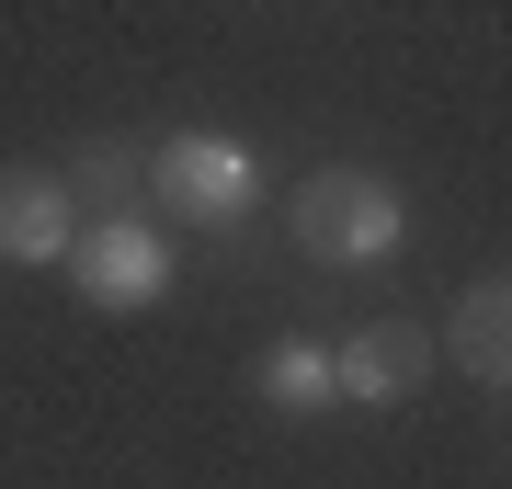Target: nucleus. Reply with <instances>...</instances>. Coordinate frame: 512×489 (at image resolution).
Here are the masks:
<instances>
[{"instance_id":"20e7f679","label":"nucleus","mask_w":512,"mask_h":489,"mask_svg":"<svg viewBox=\"0 0 512 489\" xmlns=\"http://www.w3.org/2000/svg\"><path fill=\"white\" fill-rule=\"evenodd\" d=\"M421 376H433V342L410 319H365L353 342H330V399H353V410H399Z\"/></svg>"},{"instance_id":"f03ea898","label":"nucleus","mask_w":512,"mask_h":489,"mask_svg":"<svg viewBox=\"0 0 512 489\" xmlns=\"http://www.w3.org/2000/svg\"><path fill=\"white\" fill-rule=\"evenodd\" d=\"M296 239H308L319 262H387L410 251V194L376 171H308V194H296Z\"/></svg>"},{"instance_id":"f257e3e1","label":"nucleus","mask_w":512,"mask_h":489,"mask_svg":"<svg viewBox=\"0 0 512 489\" xmlns=\"http://www.w3.org/2000/svg\"><path fill=\"white\" fill-rule=\"evenodd\" d=\"M148 194H160L183 228H239V217L262 205V148H251V137L194 126V137L148 148Z\"/></svg>"},{"instance_id":"0eeeda50","label":"nucleus","mask_w":512,"mask_h":489,"mask_svg":"<svg viewBox=\"0 0 512 489\" xmlns=\"http://www.w3.org/2000/svg\"><path fill=\"white\" fill-rule=\"evenodd\" d=\"M251 387L274 410H330V342H274V353L251 364Z\"/></svg>"},{"instance_id":"6e6552de","label":"nucleus","mask_w":512,"mask_h":489,"mask_svg":"<svg viewBox=\"0 0 512 489\" xmlns=\"http://www.w3.org/2000/svg\"><path fill=\"white\" fill-rule=\"evenodd\" d=\"M57 182H69V205H92V217H137L148 160L137 148H80V171H57Z\"/></svg>"},{"instance_id":"39448f33","label":"nucleus","mask_w":512,"mask_h":489,"mask_svg":"<svg viewBox=\"0 0 512 489\" xmlns=\"http://www.w3.org/2000/svg\"><path fill=\"white\" fill-rule=\"evenodd\" d=\"M80 205L57 171H0V262H69Z\"/></svg>"},{"instance_id":"423d86ee","label":"nucleus","mask_w":512,"mask_h":489,"mask_svg":"<svg viewBox=\"0 0 512 489\" xmlns=\"http://www.w3.org/2000/svg\"><path fill=\"white\" fill-rule=\"evenodd\" d=\"M444 364L501 399V376H512V285H501V273H478V285L456 296V319H444Z\"/></svg>"},{"instance_id":"7ed1b4c3","label":"nucleus","mask_w":512,"mask_h":489,"mask_svg":"<svg viewBox=\"0 0 512 489\" xmlns=\"http://www.w3.org/2000/svg\"><path fill=\"white\" fill-rule=\"evenodd\" d=\"M171 262H183V251H171V228H148V217H92V228L69 239V285L92 296V308H114V319H126V308H160V296H171Z\"/></svg>"}]
</instances>
